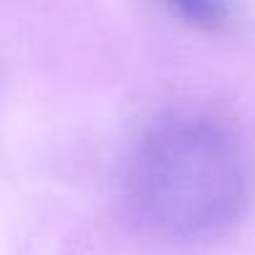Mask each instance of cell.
Returning a JSON list of instances; mask_svg holds the SVG:
<instances>
[{
  "label": "cell",
  "instance_id": "7a4b0ae2",
  "mask_svg": "<svg viewBox=\"0 0 255 255\" xmlns=\"http://www.w3.org/2000/svg\"><path fill=\"white\" fill-rule=\"evenodd\" d=\"M175 15H180L185 23L198 28H220L228 18L225 0H160Z\"/></svg>",
  "mask_w": 255,
  "mask_h": 255
},
{
  "label": "cell",
  "instance_id": "6da1fadb",
  "mask_svg": "<svg viewBox=\"0 0 255 255\" xmlns=\"http://www.w3.org/2000/svg\"><path fill=\"white\" fill-rule=\"evenodd\" d=\"M253 168L233 128L200 110H175L143 133L128 163L125 200L148 233L200 243L228 233L245 213Z\"/></svg>",
  "mask_w": 255,
  "mask_h": 255
}]
</instances>
